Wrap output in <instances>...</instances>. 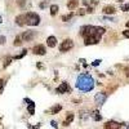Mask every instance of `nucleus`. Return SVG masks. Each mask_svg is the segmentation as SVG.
<instances>
[{
    "label": "nucleus",
    "mask_w": 129,
    "mask_h": 129,
    "mask_svg": "<svg viewBox=\"0 0 129 129\" xmlns=\"http://www.w3.org/2000/svg\"><path fill=\"white\" fill-rule=\"evenodd\" d=\"M75 87L81 92H90L94 88V79L92 78L89 72H83L78 76Z\"/></svg>",
    "instance_id": "nucleus-1"
},
{
    "label": "nucleus",
    "mask_w": 129,
    "mask_h": 129,
    "mask_svg": "<svg viewBox=\"0 0 129 129\" xmlns=\"http://www.w3.org/2000/svg\"><path fill=\"white\" fill-rule=\"evenodd\" d=\"M102 40V35L98 32V28H97V26L93 27L92 32L87 36L84 38V45H94V44H98V43Z\"/></svg>",
    "instance_id": "nucleus-2"
},
{
    "label": "nucleus",
    "mask_w": 129,
    "mask_h": 129,
    "mask_svg": "<svg viewBox=\"0 0 129 129\" xmlns=\"http://www.w3.org/2000/svg\"><path fill=\"white\" fill-rule=\"evenodd\" d=\"M25 18H26V25L27 26H39L40 25V16L35 12H27L25 13Z\"/></svg>",
    "instance_id": "nucleus-3"
},
{
    "label": "nucleus",
    "mask_w": 129,
    "mask_h": 129,
    "mask_svg": "<svg viewBox=\"0 0 129 129\" xmlns=\"http://www.w3.org/2000/svg\"><path fill=\"white\" fill-rule=\"evenodd\" d=\"M72 48H74V41H72V39H64L61 44H59V47H58L59 52H62V53H66V52L71 50Z\"/></svg>",
    "instance_id": "nucleus-4"
},
{
    "label": "nucleus",
    "mask_w": 129,
    "mask_h": 129,
    "mask_svg": "<svg viewBox=\"0 0 129 129\" xmlns=\"http://www.w3.org/2000/svg\"><path fill=\"white\" fill-rule=\"evenodd\" d=\"M56 93L58 94H64V93H71V88L67 81H62L58 87L56 88Z\"/></svg>",
    "instance_id": "nucleus-5"
},
{
    "label": "nucleus",
    "mask_w": 129,
    "mask_h": 129,
    "mask_svg": "<svg viewBox=\"0 0 129 129\" xmlns=\"http://www.w3.org/2000/svg\"><path fill=\"white\" fill-rule=\"evenodd\" d=\"M36 31H34V30H27V31H25L22 35H21V38H22V40L23 41H32L35 38H36Z\"/></svg>",
    "instance_id": "nucleus-6"
},
{
    "label": "nucleus",
    "mask_w": 129,
    "mask_h": 129,
    "mask_svg": "<svg viewBox=\"0 0 129 129\" xmlns=\"http://www.w3.org/2000/svg\"><path fill=\"white\" fill-rule=\"evenodd\" d=\"M106 100H107V94H106L105 92H100V93H97V94L94 95V102L98 105L100 107L106 102Z\"/></svg>",
    "instance_id": "nucleus-7"
},
{
    "label": "nucleus",
    "mask_w": 129,
    "mask_h": 129,
    "mask_svg": "<svg viewBox=\"0 0 129 129\" xmlns=\"http://www.w3.org/2000/svg\"><path fill=\"white\" fill-rule=\"evenodd\" d=\"M32 53H34V54H38V56H44L47 53V48L43 44H38V45H35L34 48H32Z\"/></svg>",
    "instance_id": "nucleus-8"
},
{
    "label": "nucleus",
    "mask_w": 129,
    "mask_h": 129,
    "mask_svg": "<svg viewBox=\"0 0 129 129\" xmlns=\"http://www.w3.org/2000/svg\"><path fill=\"white\" fill-rule=\"evenodd\" d=\"M103 128H105V129H120V128H121V124L117 123V121H115V120H109V121L105 123Z\"/></svg>",
    "instance_id": "nucleus-9"
},
{
    "label": "nucleus",
    "mask_w": 129,
    "mask_h": 129,
    "mask_svg": "<svg viewBox=\"0 0 129 129\" xmlns=\"http://www.w3.org/2000/svg\"><path fill=\"white\" fill-rule=\"evenodd\" d=\"M25 102L27 103V112L30 115H34L35 114V102L31 101L30 98H25Z\"/></svg>",
    "instance_id": "nucleus-10"
},
{
    "label": "nucleus",
    "mask_w": 129,
    "mask_h": 129,
    "mask_svg": "<svg viewBox=\"0 0 129 129\" xmlns=\"http://www.w3.org/2000/svg\"><path fill=\"white\" fill-rule=\"evenodd\" d=\"M102 12L105 16H110V14H115L116 13V8L114 5H105L103 9H102Z\"/></svg>",
    "instance_id": "nucleus-11"
},
{
    "label": "nucleus",
    "mask_w": 129,
    "mask_h": 129,
    "mask_svg": "<svg viewBox=\"0 0 129 129\" xmlns=\"http://www.w3.org/2000/svg\"><path fill=\"white\" fill-rule=\"evenodd\" d=\"M61 110H62V105L57 103V105H54V106H52L50 109L48 110V114H50V115H56V114H58Z\"/></svg>",
    "instance_id": "nucleus-12"
},
{
    "label": "nucleus",
    "mask_w": 129,
    "mask_h": 129,
    "mask_svg": "<svg viewBox=\"0 0 129 129\" xmlns=\"http://www.w3.org/2000/svg\"><path fill=\"white\" fill-rule=\"evenodd\" d=\"M47 45L49 47V48H54L56 45H57V38L56 36H48L47 38Z\"/></svg>",
    "instance_id": "nucleus-13"
},
{
    "label": "nucleus",
    "mask_w": 129,
    "mask_h": 129,
    "mask_svg": "<svg viewBox=\"0 0 129 129\" xmlns=\"http://www.w3.org/2000/svg\"><path fill=\"white\" fill-rule=\"evenodd\" d=\"M74 117H75V115H74V112H67V115H66V119H64V121L62 123L64 126H67V125H70L72 121H74Z\"/></svg>",
    "instance_id": "nucleus-14"
},
{
    "label": "nucleus",
    "mask_w": 129,
    "mask_h": 129,
    "mask_svg": "<svg viewBox=\"0 0 129 129\" xmlns=\"http://www.w3.org/2000/svg\"><path fill=\"white\" fill-rule=\"evenodd\" d=\"M16 25L17 26H25L26 25V18H25V14H19L16 17Z\"/></svg>",
    "instance_id": "nucleus-15"
},
{
    "label": "nucleus",
    "mask_w": 129,
    "mask_h": 129,
    "mask_svg": "<svg viewBox=\"0 0 129 129\" xmlns=\"http://www.w3.org/2000/svg\"><path fill=\"white\" fill-rule=\"evenodd\" d=\"M89 115H90V117H92V119H93L94 121H101V120H102V115L100 114V111H98V110L92 111Z\"/></svg>",
    "instance_id": "nucleus-16"
},
{
    "label": "nucleus",
    "mask_w": 129,
    "mask_h": 129,
    "mask_svg": "<svg viewBox=\"0 0 129 129\" xmlns=\"http://www.w3.org/2000/svg\"><path fill=\"white\" fill-rule=\"evenodd\" d=\"M79 0H69V3H67V9L69 10H72V9H76L79 7Z\"/></svg>",
    "instance_id": "nucleus-17"
},
{
    "label": "nucleus",
    "mask_w": 129,
    "mask_h": 129,
    "mask_svg": "<svg viewBox=\"0 0 129 129\" xmlns=\"http://www.w3.org/2000/svg\"><path fill=\"white\" fill-rule=\"evenodd\" d=\"M49 10H50V16L54 17V16H57V13H58L59 7H58L57 4H52V5L49 7Z\"/></svg>",
    "instance_id": "nucleus-18"
},
{
    "label": "nucleus",
    "mask_w": 129,
    "mask_h": 129,
    "mask_svg": "<svg viewBox=\"0 0 129 129\" xmlns=\"http://www.w3.org/2000/svg\"><path fill=\"white\" fill-rule=\"evenodd\" d=\"M22 44H23L22 38H21V35H17L16 39H14V41H13V45H14V47H21Z\"/></svg>",
    "instance_id": "nucleus-19"
},
{
    "label": "nucleus",
    "mask_w": 129,
    "mask_h": 129,
    "mask_svg": "<svg viewBox=\"0 0 129 129\" xmlns=\"http://www.w3.org/2000/svg\"><path fill=\"white\" fill-rule=\"evenodd\" d=\"M72 17H74V13L71 12V13H67V14H63V16L61 17V19H62V22H69Z\"/></svg>",
    "instance_id": "nucleus-20"
},
{
    "label": "nucleus",
    "mask_w": 129,
    "mask_h": 129,
    "mask_svg": "<svg viewBox=\"0 0 129 129\" xmlns=\"http://www.w3.org/2000/svg\"><path fill=\"white\" fill-rule=\"evenodd\" d=\"M26 54H27V49H23L22 52L19 53V54L14 56V57H13V59H21V58H23V57H25Z\"/></svg>",
    "instance_id": "nucleus-21"
},
{
    "label": "nucleus",
    "mask_w": 129,
    "mask_h": 129,
    "mask_svg": "<svg viewBox=\"0 0 129 129\" xmlns=\"http://www.w3.org/2000/svg\"><path fill=\"white\" fill-rule=\"evenodd\" d=\"M13 61V57H7V59L4 61V64H3V67L5 69V67H8L9 64H10V62Z\"/></svg>",
    "instance_id": "nucleus-22"
},
{
    "label": "nucleus",
    "mask_w": 129,
    "mask_h": 129,
    "mask_svg": "<svg viewBox=\"0 0 129 129\" xmlns=\"http://www.w3.org/2000/svg\"><path fill=\"white\" fill-rule=\"evenodd\" d=\"M4 87H5V79H2V78H0V94L3 93Z\"/></svg>",
    "instance_id": "nucleus-23"
},
{
    "label": "nucleus",
    "mask_w": 129,
    "mask_h": 129,
    "mask_svg": "<svg viewBox=\"0 0 129 129\" xmlns=\"http://www.w3.org/2000/svg\"><path fill=\"white\" fill-rule=\"evenodd\" d=\"M48 4H49L48 0H43V2L39 4V7H40V9H45V8L48 7Z\"/></svg>",
    "instance_id": "nucleus-24"
},
{
    "label": "nucleus",
    "mask_w": 129,
    "mask_h": 129,
    "mask_svg": "<svg viewBox=\"0 0 129 129\" xmlns=\"http://www.w3.org/2000/svg\"><path fill=\"white\" fill-rule=\"evenodd\" d=\"M26 3H27V0H17V5L19 8H25Z\"/></svg>",
    "instance_id": "nucleus-25"
},
{
    "label": "nucleus",
    "mask_w": 129,
    "mask_h": 129,
    "mask_svg": "<svg viewBox=\"0 0 129 129\" xmlns=\"http://www.w3.org/2000/svg\"><path fill=\"white\" fill-rule=\"evenodd\" d=\"M120 10H123V12H128V10H129V3L120 5Z\"/></svg>",
    "instance_id": "nucleus-26"
},
{
    "label": "nucleus",
    "mask_w": 129,
    "mask_h": 129,
    "mask_svg": "<svg viewBox=\"0 0 129 129\" xmlns=\"http://www.w3.org/2000/svg\"><path fill=\"white\" fill-rule=\"evenodd\" d=\"M85 12L89 13V14H93V13H94V8H93L92 5H88V7H87V9H85Z\"/></svg>",
    "instance_id": "nucleus-27"
},
{
    "label": "nucleus",
    "mask_w": 129,
    "mask_h": 129,
    "mask_svg": "<svg viewBox=\"0 0 129 129\" xmlns=\"http://www.w3.org/2000/svg\"><path fill=\"white\" fill-rule=\"evenodd\" d=\"M85 13V9H83V8H79V10H78V16H84Z\"/></svg>",
    "instance_id": "nucleus-28"
},
{
    "label": "nucleus",
    "mask_w": 129,
    "mask_h": 129,
    "mask_svg": "<svg viewBox=\"0 0 129 129\" xmlns=\"http://www.w3.org/2000/svg\"><path fill=\"white\" fill-rule=\"evenodd\" d=\"M5 41H7V38L5 36H0V45L5 44Z\"/></svg>",
    "instance_id": "nucleus-29"
},
{
    "label": "nucleus",
    "mask_w": 129,
    "mask_h": 129,
    "mask_svg": "<svg viewBox=\"0 0 129 129\" xmlns=\"http://www.w3.org/2000/svg\"><path fill=\"white\" fill-rule=\"evenodd\" d=\"M123 36L129 39V30H124V31H123Z\"/></svg>",
    "instance_id": "nucleus-30"
},
{
    "label": "nucleus",
    "mask_w": 129,
    "mask_h": 129,
    "mask_svg": "<svg viewBox=\"0 0 129 129\" xmlns=\"http://www.w3.org/2000/svg\"><path fill=\"white\" fill-rule=\"evenodd\" d=\"M101 62H102L101 59H95V61H93L92 64H93V66H98V64H101Z\"/></svg>",
    "instance_id": "nucleus-31"
},
{
    "label": "nucleus",
    "mask_w": 129,
    "mask_h": 129,
    "mask_svg": "<svg viewBox=\"0 0 129 129\" xmlns=\"http://www.w3.org/2000/svg\"><path fill=\"white\" fill-rule=\"evenodd\" d=\"M103 19H105V21H109V22H110V21H112V22L115 21L114 18H111V17H109V16H105V17H103Z\"/></svg>",
    "instance_id": "nucleus-32"
},
{
    "label": "nucleus",
    "mask_w": 129,
    "mask_h": 129,
    "mask_svg": "<svg viewBox=\"0 0 129 129\" xmlns=\"http://www.w3.org/2000/svg\"><path fill=\"white\" fill-rule=\"evenodd\" d=\"M81 3H83L85 7H88V5L90 4V2H89V0H81Z\"/></svg>",
    "instance_id": "nucleus-33"
},
{
    "label": "nucleus",
    "mask_w": 129,
    "mask_h": 129,
    "mask_svg": "<svg viewBox=\"0 0 129 129\" xmlns=\"http://www.w3.org/2000/svg\"><path fill=\"white\" fill-rule=\"evenodd\" d=\"M89 2H90V4H92V5H97V4L100 3L98 0H89Z\"/></svg>",
    "instance_id": "nucleus-34"
},
{
    "label": "nucleus",
    "mask_w": 129,
    "mask_h": 129,
    "mask_svg": "<svg viewBox=\"0 0 129 129\" xmlns=\"http://www.w3.org/2000/svg\"><path fill=\"white\" fill-rule=\"evenodd\" d=\"M36 66H38V69H40V70H43V69H44V66H43V63H41V62H38V64H36Z\"/></svg>",
    "instance_id": "nucleus-35"
},
{
    "label": "nucleus",
    "mask_w": 129,
    "mask_h": 129,
    "mask_svg": "<svg viewBox=\"0 0 129 129\" xmlns=\"http://www.w3.org/2000/svg\"><path fill=\"white\" fill-rule=\"evenodd\" d=\"M50 124H52V126H53V128H58V124H57L56 121H50Z\"/></svg>",
    "instance_id": "nucleus-36"
},
{
    "label": "nucleus",
    "mask_w": 129,
    "mask_h": 129,
    "mask_svg": "<svg viewBox=\"0 0 129 129\" xmlns=\"http://www.w3.org/2000/svg\"><path fill=\"white\" fill-rule=\"evenodd\" d=\"M125 75L129 78V67H126V69H125Z\"/></svg>",
    "instance_id": "nucleus-37"
},
{
    "label": "nucleus",
    "mask_w": 129,
    "mask_h": 129,
    "mask_svg": "<svg viewBox=\"0 0 129 129\" xmlns=\"http://www.w3.org/2000/svg\"><path fill=\"white\" fill-rule=\"evenodd\" d=\"M126 27H128V30H129V21H128V22H126Z\"/></svg>",
    "instance_id": "nucleus-38"
},
{
    "label": "nucleus",
    "mask_w": 129,
    "mask_h": 129,
    "mask_svg": "<svg viewBox=\"0 0 129 129\" xmlns=\"http://www.w3.org/2000/svg\"><path fill=\"white\" fill-rule=\"evenodd\" d=\"M3 22V18H2V16H0V23H2Z\"/></svg>",
    "instance_id": "nucleus-39"
},
{
    "label": "nucleus",
    "mask_w": 129,
    "mask_h": 129,
    "mask_svg": "<svg viewBox=\"0 0 129 129\" xmlns=\"http://www.w3.org/2000/svg\"><path fill=\"white\" fill-rule=\"evenodd\" d=\"M117 2H119V3H123V2H125V0H117Z\"/></svg>",
    "instance_id": "nucleus-40"
},
{
    "label": "nucleus",
    "mask_w": 129,
    "mask_h": 129,
    "mask_svg": "<svg viewBox=\"0 0 129 129\" xmlns=\"http://www.w3.org/2000/svg\"><path fill=\"white\" fill-rule=\"evenodd\" d=\"M124 129H129V128H128V126H124Z\"/></svg>",
    "instance_id": "nucleus-41"
}]
</instances>
